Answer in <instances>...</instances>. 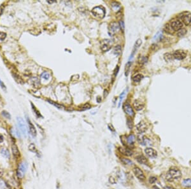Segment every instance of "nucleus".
<instances>
[{
    "instance_id": "nucleus-1",
    "label": "nucleus",
    "mask_w": 191,
    "mask_h": 189,
    "mask_svg": "<svg viewBox=\"0 0 191 189\" xmlns=\"http://www.w3.org/2000/svg\"><path fill=\"white\" fill-rule=\"evenodd\" d=\"M182 176L181 171L178 168L172 167L169 169L166 175V180L168 181H172L173 180L179 179Z\"/></svg>"
},
{
    "instance_id": "nucleus-2",
    "label": "nucleus",
    "mask_w": 191,
    "mask_h": 189,
    "mask_svg": "<svg viewBox=\"0 0 191 189\" xmlns=\"http://www.w3.org/2000/svg\"><path fill=\"white\" fill-rule=\"evenodd\" d=\"M91 13L94 16L99 18H103L105 16V10L103 6H96L92 8Z\"/></svg>"
},
{
    "instance_id": "nucleus-3",
    "label": "nucleus",
    "mask_w": 191,
    "mask_h": 189,
    "mask_svg": "<svg viewBox=\"0 0 191 189\" xmlns=\"http://www.w3.org/2000/svg\"><path fill=\"white\" fill-rule=\"evenodd\" d=\"M17 126H18V129L20 130L21 133L25 136H27V127L26 125L25 124V122L23 118L18 117L17 118Z\"/></svg>"
},
{
    "instance_id": "nucleus-4",
    "label": "nucleus",
    "mask_w": 191,
    "mask_h": 189,
    "mask_svg": "<svg viewBox=\"0 0 191 189\" xmlns=\"http://www.w3.org/2000/svg\"><path fill=\"white\" fill-rule=\"evenodd\" d=\"M27 164L26 162H23L22 163H20V164L18 166V171H17L18 178H23L24 173L27 171Z\"/></svg>"
},
{
    "instance_id": "nucleus-5",
    "label": "nucleus",
    "mask_w": 191,
    "mask_h": 189,
    "mask_svg": "<svg viewBox=\"0 0 191 189\" xmlns=\"http://www.w3.org/2000/svg\"><path fill=\"white\" fill-rule=\"evenodd\" d=\"M138 142L140 143L141 144L143 145H146V146H150L152 144V142L148 138L145 137L144 136H143L141 134H139L138 136Z\"/></svg>"
},
{
    "instance_id": "nucleus-6",
    "label": "nucleus",
    "mask_w": 191,
    "mask_h": 189,
    "mask_svg": "<svg viewBox=\"0 0 191 189\" xmlns=\"http://www.w3.org/2000/svg\"><path fill=\"white\" fill-rule=\"evenodd\" d=\"M132 171H133V173H134L135 176L137 178H138L140 180H144L145 179V176L144 173L139 167H134Z\"/></svg>"
},
{
    "instance_id": "nucleus-7",
    "label": "nucleus",
    "mask_w": 191,
    "mask_h": 189,
    "mask_svg": "<svg viewBox=\"0 0 191 189\" xmlns=\"http://www.w3.org/2000/svg\"><path fill=\"white\" fill-rule=\"evenodd\" d=\"M147 128H148L147 125L144 121H141L136 125V129L139 132H140L141 134L145 132L147 130Z\"/></svg>"
},
{
    "instance_id": "nucleus-8",
    "label": "nucleus",
    "mask_w": 191,
    "mask_h": 189,
    "mask_svg": "<svg viewBox=\"0 0 191 189\" xmlns=\"http://www.w3.org/2000/svg\"><path fill=\"white\" fill-rule=\"evenodd\" d=\"M173 55L174 59H176L177 60H182L186 57V53L184 51L179 50L175 51Z\"/></svg>"
},
{
    "instance_id": "nucleus-9",
    "label": "nucleus",
    "mask_w": 191,
    "mask_h": 189,
    "mask_svg": "<svg viewBox=\"0 0 191 189\" xmlns=\"http://www.w3.org/2000/svg\"><path fill=\"white\" fill-rule=\"evenodd\" d=\"M181 20L186 26L191 24V14L185 13L181 17Z\"/></svg>"
},
{
    "instance_id": "nucleus-10",
    "label": "nucleus",
    "mask_w": 191,
    "mask_h": 189,
    "mask_svg": "<svg viewBox=\"0 0 191 189\" xmlns=\"http://www.w3.org/2000/svg\"><path fill=\"white\" fill-rule=\"evenodd\" d=\"M145 152L147 155V156L150 157V158H156L157 156V152L155 151L154 149L152 148H146L145 150Z\"/></svg>"
},
{
    "instance_id": "nucleus-11",
    "label": "nucleus",
    "mask_w": 191,
    "mask_h": 189,
    "mask_svg": "<svg viewBox=\"0 0 191 189\" xmlns=\"http://www.w3.org/2000/svg\"><path fill=\"white\" fill-rule=\"evenodd\" d=\"M124 110L126 114H127L129 116L133 117L134 115V110L132 109L130 104L129 103H126L124 106Z\"/></svg>"
},
{
    "instance_id": "nucleus-12",
    "label": "nucleus",
    "mask_w": 191,
    "mask_h": 189,
    "mask_svg": "<svg viewBox=\"0 0 191 189\" xmlns=\"http://www.w3.org/2000/svg\"><path fill=\"white\" fill-rule=\"evenodd\" d=\"M183 24L180 21L178 20H175L172 22L171 24V27L173 31H179L182 28Z\"/></svg>"
},
{
    "instance_id": "nucleus-13",
    "label": "nucleus",
    "mask_w": 191,
    "mask_h": 189,
    "mask_svg": "<svg viewBox=\"0 0 191 189\" xmlns=\"http://www.w3.org/2000/svg\"><path fill=\"white\" fill-rule=\"evenodd\" d=\"M112 43H111V40H105L103 41V44L101 45V50L103 52H107L111 49Z\"/></svg>"
},
{
    "instance_id": "nucleus-14",
    "label": "nucleus",
    "mask_w": 191,
    "mask_h": 189,
    "mask_svg": "<svg viewBox=\"0 0 191 189\" xmlns=\"http://www.w3.org/2000/svg\"><path fill=\"white\" fill-rule=\"evenodd\" d=\"M110 32H111L112 35H114L116 32H117L119 29V25L115 22H112L110 25Z\"/></svg>"
},
{
    "instance_id": "nucleus-15",
    "label": "nucleus",
    "mask_w": 191,
    "mask_h": 189,
    "mask_svg": "<svg viewBox=\"0 0 191 189\" xmlns=\"http://www.w3.org/2000/svg\"><path fill=\"white\" fill-rule=\"evenodd\" d=\"M141 43H142V41L140 39H138V40L136 41V43L134 44V47H133V49H132V53H131V57L130 58H132L134 55L136 53V52L138 50V49H139V47H140V45H141Z\"/></svg>"
},
{
    "instance_id": "nucleus-16",
    "label": "nucleus",
    "mask_w": 191,
    "mask_h": 189,
    "mask_svg": "<svg viewBox=\"0 0 191 189\" xmlns=\"http://www.w3.org/2000/svg\"><path fill=\"white\" fill-rule=\"evenodd\" d=\"M118 150L122 154L126 155V156H131L132 155V152L128 148H122L120 147L118 148Z\"/></svg>"
},
{
    "instance_id": "nucleus-17",
    "label": "nucleus",
    "mask_w": 191,
    "mask_h": 189,
    "mask_svg": "<svg viewBox=\"0 0 191 189\" xmlns=\"http://www.w3.org/2000/svg\"><path fill=\"white\" fill-rule=\"evenodd\" d=\"M27 122H28L29 128V131L31 132V134L35 137V136H36V129L35 128V126L31 123L30 120H29V118H27Z\"/></svg>"
},
{
    "instance_id": "nucleus-18",
    "label": "nucleus",
    "mask_w": 191,
    "mask_h": 189,
    "mask_svg": "<svg viewBox=\"0 0 191 189\" xmlns=\"http://www.w3.org/2000/svg\"><path fill=\"white\" fill-rule=\"evenodd\" d=\"M12 151L13 155L15 157V158H18L20 157V152L18 150V147L15 144H13L12 145Z\"/></svg>"
},
{
    "instance_id": "nucleus-19",
    "label": "nucleus",
    "mask_w": 191,
    "mask_h": 189,
    "mask_svg": "<svg viewBox=\"0 0 191 189\" xmlns=\"http://www.w3.org/2000/svg\"><path fill=\"white\" fill-rule=\"evenodd\" d=\"M134 106L136 110H142L143 107H144V104L142 102L140 101V100H135L134 102Z\"/></svg>"
},
{
    "instance_id": "nucleus-20",
    "label": "nucleus",
    "mask_w": 191,
    "mask_h": 189,
    "mask_svg": "<svg viewBox=\"0 0 191 189\" xmlns=\"http://www.w3.org/2000/svg\"><path fill=\"white\" fill-rule=\"evenodd\" d=\"M136 160L141 164H146V162H147L146 157L143 155H138L136 157Z\"/></svg>"
},
{
    "instance_id": "nucleus-21",
    "label": "nucleus",
    "mask_w": 191,
    "mask_h": 189,
    "mask_svg": "<svg viewBox=\"0 0 191 189\" xmlns=\"http://www.w3.org/2000/svg\"><path fill=\"white\" fill-rule=\"evenodd\" d=\"M127 142L129 144L132 145L135 142V136L134 134H130L127 137Z\"/></svg>"
},
{
    "instance_id": "nucleus-22",
    "label": "nucleus",
    "mask_w": 191,
    "mask_h": 189,
    "mask_svg": "<svg viewBox=\"0 0 191 189\" xmlns=\"http://www.w3.org/2000/svg\"><path fill=\"white\" fill-rule=\"evenodd\" d=\"M1 153L3 156L5 157V158H6V159H9L10 158V153H9V151L6 148H3L1 150Z\"/></svg>"
},
{
    "instance_id": "nucleus-23",
    "label": "nucleus",
    "mask_w": 191,
    "mask_h": 189,
    "mask_svg": "<svg viewBox=\"0 0 191 189\" xmlns=\"http://www.w3.org/2000/svg\"><path fill=\"white\" fill-rule=\"evenodd\" d=\"M164 58L165 61H167V62H171V61H173L174 57H173V55L171 54L166 53L164 55Z\"/></svg>"
},
{
    "instance_id": "nucleus-24",
    "label": "nucleus",
    "mask_w": 191,
    "mask_h": 189,
    "mask_svg": "<svg viewBox=\"0 0 191 189\" xmlns=\"http://www.w3.org/2000/svg\"><path fill=\"white\" fill-rule=\"evenodd\" d=\"M121 52H122V49H121V47L120 45H117L116 46L114 49V54L115 55H120L121 54Z\"/></svg>"
},
{
    "instance_id": "nucleus-25",
    "label": "nucleus",
    "mask_w": 191,
    "mask_h": 189,
    "mask_svg": "<svg viewBox=\"0 0 191 189\" xmlns=\"http://www.w3.org/2000/svg\"><path fill=\"white\" fill-rule=\"evenodd\" d=\"M131 66V62L129 61L128 63L126 64V68H125V75L127 76L129 73V70H130Z\"/></svg>"
},
{
    "instance_id": "nucleus-26",
    "label": "nucleus",
    "mask_w": 191,
    "mask_h": 189,
    "mask_svg": "<svg viewBox=\"0 0 191 189\" xmlns=\"http://www.w3.org/2000/svg\"><path fill=\"white\" fill-rule=\"evenodd\" d=\"M143 78V75H141V74H138V75H136L134 76L133 77H132V80H133V81H134V82H140V81H141V80Z\"/></svg>"
},
{
    "instance_id": "nucleus-27",
    "label": "nucleus",
    "mask_w": 191,
    "mask_h": 189,
    "mask_svg": "<svg viewBox=\"0 0 191 189\" xmlns=\"http://www.w3.org/2000/svg\"><path fill=\"white\" fill-rule=\"evenodd\" d=\"M112 8H114V10L117 11V10H119V9L120 8V4L119 3L116 2V1H114V2H113L112 3Z\"/></svg>"
},
{
    "instance_id": "nucleus-28",
    "label": "nucleus",
    "mask_w": 191,
    "mask_h": 189,
    "mask_svg": "<svg viewBox=\"0 0 191 189\" xmlns=\"http://www.w3.org/2000/svg\"><path fill=\"white\" fill-rule=\"evenodd\" d=\"M183 185L186 187H191V179H185L183 181Z\"/></svg>"
},
{
    "instance_id": "nucleus-29",
    "label": "nucleus",
    "mask_w": 191,
    "mask_h": 189,
    "mask_svg": "<svg viewBox=\"0 0 191 189\" xmlns=\"http://www.w3.org/2000/svg\"><path fill=\"white\" fill-rule=\"evenodd\" d=\"M29 150L32 152L33 153H38V151L36 150V146L35 145V144L33 143H31V144L29 146Z\"/></svg>"
},
{
    "instance_id": "nucleus-30",
    "label": "nucleus",
    "mask_w": 191,
    "mask_h": 189,
    "mask_svg": "<svg viewBox=\"0 0 191 189\" xmlns=\"http://www.w3.org/2000/svg\"><path fill=\"white\" fill-rule=\"evenodd\" d=\"M187 33V30L185 29H181L180 30L178 31V32L177 33V36L178 37L183 36L184 35Z\"/></svg>"
},
{
    "instance_id": "nucleus-31",
    "label": "nucleus",
    "mask_w": 191,
    "mask_h": 189,
    "mask_svg": "<svg viewBox=\"0 0 191 189\" xmlns=\"http://www.w3.org/2000/svg\"><path fill=\"white\" fill-rule=\"evenodd\" d=\"M121 161H122V162L123 163H124V164L126 165H128V166H131V165L132 164V162L131 160H129V159H125V158H122V159H121Z\"/></svg>"
},
{
    "instance_id": "nucleus-32",
    "label": "nucleus",
    "mask_w": 191,
    "mask_h": 189,
    "mask_svg": "<svg viewBox=\"0 0 191 189\" xmlns=\"http://www.w3.org/2000/svg\"><path fill=\"white\" fill-rule=\"evenodd\" d=\"M41 78L45 80H49L50 78V74L47 72H43L41 75Z\"/></svg>"
},
{
    "instance_id": "nucleus-33",
    "label": "nucleus",
    "mask_w": 191,
    "mask_h": 189,
    "mask_svg": "<svg viewBox=\"0 0 191 189\" xmlns=\"http://www.w3.org/2000/svg\"><path fill=\"white\" fill-rule=\"evenodd\" d=\"M14 78L15 79V80H16L18 83H23V79L21 78V77H20V76H18L17 75H15V74L14 75Z\"/></svg>"
},
{
    "instance_id": "nucleus-34",
    "label": "nucleus",
    "mask_w": 191,
    "mask_h": 189,
    "mask_svg": "<svg viewBox=\"0 0 191 189\" xmlns=\"http://www.w3.org/2000/svg\"><path fill=\"white\" fill-rule=\"evenodd\" d=\"M162 38H163V34H162L161 32H159V33L155 36L154 39V40H161V39H162Z\"/></svg>"
},
{
    "instance_id": "nucleus-35",
    "label": "nucleus",
    "mask_w": 191,
    "mask_h": 189,
    "mask_svg": "<svg viewBox=\"0 0 191 189\" xmlns=\"http://www.w3.org/2000/svg\"><path fill=\"white\" fill-rule=\"evenodd\" d=\"M127 126L129 129H132V127H133V123H132V120H130V119H127Z\"/></svg>"
},
{
    "instance_id": "nucleus-36",
    "label": "nucleus",
    "mask_w": 191,
    "mask_h": 189,
    "mask_svg": "<svg viewBox=\"0 0 191 189\" xmlns=\"http://www.w3.org/2000/svg\"><path fill=\"white\" fill-rule=\"evenodd\" d=\"M1 114H2V115L3 117H4L5 118H8V119H10V117H11L10 113H8L7 112H6V111H3V112H1Z\"/></svg>"
},
{
    "instance_id": "nucleus-37",
    "label": "nucleus",
    "mask_w": 191,
    "mask_h": 189,
    "mask_svg": "<svg viewBox=\"0 0 191 189\" xmlns=\"http://www.w3.org/2000/svg\"><path fill=\"white\" fill-rule=\"evenodd\" d=\"M91 108V106H90L89 104H86L84 106H83L81 108V111H84V110H87Z\"/></svg>"
},
{
    "instance_id": "nucleus-38",
    "label": "nucleus",
    "mask_w": 191,
    "mask_h": 189,
    "mask_svg": "<svg viewBox=\"0 0 191 189\" xmlns=\"http://www.w3.org/2000/svg\"><path fill=\"white\" fill-rule=\"evenodd\" d=\"M157 181V178L155 176H152L149 178V183L152 184V183H155Z\"/></svg>"
},
{
    "instance_id": "nucleus-39",
    "label": "nucleus",
    "mask_w": 191,
    "mask_h": 189,
    "mask_svg": "<svg viewBox=\"0 0 191 189\" xmlns=\"http://www.w3.org/2000/svg\"><path fill=\"white\" fill-rule=\"evenodd\" d=\"M48 101H49V103H50L52 104L53 105H54V106H56V107H57V108H64V106H62V105H61V104H57V103H54V102L52 101H49V100H48Z\"/></svg>"
},
{
    "instance_id": "nucleus-40",
    "label": "nucleus",
    "mask_w": 191,
    "mask_h": 189,
    "mask_svg": "<svg viewBox=\"0 0 191 189\" xmlns=\"http://www.w3.org/2000/svg\"><path fill=\"white\" fill-rule=\"evenodd\" d=\"M6 34L5 33H3V32H0V40H4L6 38Z\"/></svg>"
},
{
    "instance_id": "nucleus-41",
    "label": "nucleus",
    "mask_w": 191,
    "mask_h": 189,
    "mask_svg": "<svg viewBox=\"0 0 191 189\" xmlns=\"http://www.w3.org/2000/svg\"><path fill=\"white\" fill-rule=\"evenodd\" d=\"M125 94H126V91H124V92H122V93L121 94H120V101H119V103H118V107H120V103H121V101H122V99H123V98L124 97V95H125Z\"/></svg>"
},
{
    "instance_id": "nucleus-42",
    "label": "nucleus",
    "mask_w": 191,
    "mask_h": 189,
    "mask_svg": "<svg viewBox=\"0 0 191 189\" xmlns=\"http://www.w3.org/2000/svg\"><path fill=\"white\" fill-rule=\"evenodd\" d=\"M109 182L112 184H115V183H117V181L115 179V178H114L113 176H110L109 178Z\"/></svg>"
},
{
    "instance_id": "nucleus-43",
    "label": "nucleus",
    "mask_w": 191,
    "mask_h": 189,
    "mask_svg": "<svg viewBox=\"0 0 191 189\" xmlns=\"http://www.w3.org/2000/svg\"><path fill=\"white\" fill-rule=\"evenodd\" d=\"M119 26H120V29H121L122 31L124 30V28H125V25H124V22L123 20H120V22H119Z\"/></svg>"
},
{
    "instance_id": "nucleus-44",
    "label": "nucleus",
    "mask_w": 191,
    "mask_h": 189,
    "mask_svg": "<svg viewBox=\"0 0 191 189\" xmlns=\"http://www.w3.org/2000/svg\"><path fill=\"white\" fill-rule=\"evenodd\" d=\"M140 63H141V64H143V63H145L147 61V58L145 57H142L140 58Z\"/></svg>"
},
{
    "instance_id": "nucleus-45",
    "label": "nucleus",
    "mask_w": 191,
    "mask_h": 189,
    "mask_svg": "<svg viewBox=\"0 0 191 189\" xmlns=\"http://www.w3.org/2000/svg\"><path fill=\"white\" fill-rule=\"evenodd\" d=\"M31 105H32V106H33V110H34V111L35 112V113H36V116L37 117H40L41 115H40V112H39L38 111V110H36V108H35V106H33V104H31Z\"/></svg>"
},
{
    "instance_id": "nucleus-46",
    "label": "nucleus",
    "mask_w": 191,
    "mask_h": 189,
    "mask_svg": "<svg viewBox=\"0 0 191 189\" xmlns=\"http://www.w3.org/2000/svg\"><path fill=\"white\" fill-rule=\"evenodd\" d=\"M0 86H1V88H2L3 89L6 90V86H5V84L3 83V82L1 80H0Z\"/></svg>"
},
{
    "instance_id": "nucleus-47",
    "label": "nucleus",
    "mask_w": 191,
    "mask_h": 189,
    "mask_svg": "<svg viewBox=\"0 0 191 189\" xmlns=\"http://www.w3.org/2000/svg\"><path fill=\"white\" fill-rule=\"evenodd\" d=\"M118 69H119V68H118V66H117L116 67L115 70V71H114V76H117V73H118Z\"/></svg>"
},
{
    "instance_id": "nucleus-48",
    "label": "nucleus",
    "mask_w": 191,
    "mask_h": 189,
    "mask_svg": "<svg viewBox=\"0 0 191 189\" xmlns=\"http://www.w3.org/2000/svg\"><path fill=\"white\" fill-rule=\"evenodd\" d=\"M108 127H109V129L110 130H112V132H115V129H114V127H112V125H108Z\"/></svg>"
},
{
    "instance_id": "nucleus-49",
    "label": "nucleus",
    "mask_w": 191,
    "mask_h": 189,
    "mask_svg": "<svg viewBox=\"0 0 191 189\" xmlns=\"http://www.w3.org/2000/svg\"><path fill=\"white\" fill-rule=\"evenodd\" d=\"M3 12V6L1 5V6H0V15L2 14Z\"/></svg>"
},
{
    "instance_id": "nucleus-50",
    "label": "nucleus",
    "mask_w": 191,
    "mask_h": 189,
    "mask_svg": "<svg viewBox=\"0 0 191 189\" xmlns=\"http://www.w3.org/2000/svg\"><path fill=\"white\" fill-rule=\"evenodd\" d=\"M96 101H97V102H98V103H101V97H100V96H98V98H96Z\"/></svg>"
},
{
    "instance_id": "nucleus-51",
    "label": "nucleus",
    "mask_w": 191,
    "mask_h": 189,
    "mask_svg": "<svg viewBox=\"0 0 191 189\" xmlns=\"http://www.w3.org/2000/svg\"><path fill=\"white\" fill-rule=\"evenodd\" d=\"M3 171L1 168H0V178L3 176Z\"/></svg>"
},
{
    "instance_id": "nucleus-52",
    "label": "nucleus",
    "mask_w": 191,
    "mask_h": 189,
    "mask_svg": "<svg viewBox=\"0 0 191 189\" xmlns=\"http://www.w3.org/2000/svg\"><path fill=\"white\" fill-rule=\"evenodd\" d=\"M3 141V136L0 134V143H2Z\"/></svg>"
},
{
    "instance_id": "nucleus-53",
    "label": "nucleus",
    "mask_w": 191,
    "mask_h": 189,
    "mask_svg": "<svg viewBox=\"0 0 191 189\" xmlns=\"http://www.w3.org/2000/svg\"><path fill=\"white\" fill-rule=\"evenodd\" d=\"M107 94H108V91H107L106 90H105V93H104V96L106 97V96H107Z\"/></svg>"
},
{
    "instance_id": "nucleus-54",
    "label": "nucleus",
    "mask_w": 191,
    "mask_h": 189,
    "mask_svg": "<svg viewBox=\"0 0 191 189\" xmlns=\"http://www.w3.org/2000/svg\"><path fill=\"white\" fill-rule=\"evenodd\" d=\"M166 189H175L174 187H166Z\"/></svg>"
}]
</instances>
